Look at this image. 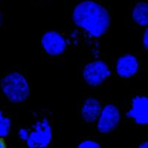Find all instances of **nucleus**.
<instances>
[{
	"mask_svg": "<svg viewBox=\"0 0 148 148\" xmlns=\"http://www.w3.org/2000/svg\"><path fill=\"white\" fill-rule=\"evenodd\" d=\"M72 20L76 27L94 39L103 36L111 24L108 9L93 0H83L78 3L73 10Z\"/></svg>",
	"mask_w": 148,
	"mask_h": 148,
	"instance_id": "obj_1",
	"label": "nucleus"
},
{
	"mask_svg": "<svg viewBox=\"0 0 148 148\" xmlns=\"http://www.w3.org/2000/svg\"><path fill=\"white\" fill-rule=\"evenodd\" d=\"M0 88L8 100L16 104L26 101L30 94L28 80L18 71L6 74L1 80Z\"/></svg>",
	"mask_w": 148,
	"mask_h": 148,
	"instance_id": "obj_2",
	"label": "nucleus"
},
{
	"mask_svg": "<svg viewBox=\"0 0 148 148\" xmlns=\"http://www.w3.org/2000/svg\"><path fill=\"white\" fill-rule=\"evenodd\" d=\"M52 139V126L50 121L43 117L33 125V130H30L25 143L28 148H47L51 144Z\"/></svg>",
	"mask_w": 148,
	"mask_h": 148,
	"instance_id": "obj_3",
	"label": "nucleus"
},
{
	"mask_svg": "<svg viewBox=\"0 0 148 148\" xmlns=\"http://www.w3.org/2000/svg\"><path fill=\"white\" fill-rule=\"evenodd\" d=\"M109 65L101 59H95L86 64L83 68L82 77L87 84L96 88L104 84L111 76Z\"/></svg>",
	"mask_w": 148,
	"mask_h": 148,
	"instance_id": "obj_4",
	"label": "nucleus"
},
{
	"mask_svg": "<svg viewBox=\"0 0 148 148\" xmlns=\"http://www.w3.org/2000/svg\"><path fill=\"white\" fill-rule=\"evenodd\" d=\"M121 119L119 108L116 104L108 103L102 106L101 113L96 120L97 130L101 134L112 133L118 127Z\"/></svg>",
	"mask_w": 148,
	"mask_h": 148,
	"instance_id": "obj_5",
	"label": "nucleus"
},
{
	"mask_svg": "<svg viewBox=\"0 0 148 148\" xmlns=\"http://www.w3.org/2000/svg\"><path fill=\"white\" fill-rule=\"evenodd\" d=\"M68 42L65 37L56 30H47L41 38V46L50 56H59L65 52Z\"/></svg>",
	"mask_w": 148,
	"mask_h": 148,
	"instance_id": "obj_6",
	"label": "nucleus"
},
{
	"mask_svg": "<svg viewBox=\"0 0 148 148\" xmlns=\"http://www.w3.org/2000/svg\"><path fill=\"white\" fill-rule=\"evenodd\" d=\"M126 116L139 126L148 125V96L137 95L132 99Z\"/></svg>",
	"mask_w": 148,
	"mask_h": 148,
	"instance_id": "obj_7",
	"label": "nucleus"
},
{
	"mask_svg": "<svg viewBox=\"0 0 148 148\" xmlns=\"http://www.w3.org/2000/svg\"><path fill=\"white\" fill-rule=\"evenodd\" d=\"M140 63L138 58L131 53L121 55L116 59L115 71L116 74L122 79H130L138 73Z\"/></svg>",
	"mask_w": 148,
	"mask_h": 148,
	"instance_id": "obj_8",
	"label": "nucleus"
},
{
	"mask_svg": "<svg viewBox=\"0 0 148 148\" xmlns=\"http://www.w3.org/2000/svg\"><path fill=\"white\" fill-rule=\"evenodd\" d=\"M102 105L100 101L94 97L86 99L80 109V115L83 121L88 124L96 123L101 113Z\"/></svg>",
	"mask_w": 148,
	"mask_h": 148,
	"instance_id": "obj_9",
	"label": "nucleus"
},
{
	"mask_svg": "<svg viewBox=\"0 0 148 148\" xmlns=\"http://www.w3.org/2000/svg\"><path fill=\"white\" fill-rule=\"evenodd\" d=\"M133 22L140 27L148 26V2H138L134 5L131 12Z\"/></svg>",
	"mask_w": 148,
	"mask_h": 148,
	"instance_id": "obj_10",
	"label": "nucleus"
},
{
	"mask_svg": "<svg viewBox=\"0 0 148 148\" xmlns=\"http://www.w3.org/2000/svg\"><path fill=\"white\" fill-rule=\"evenodd\" d=\"M12 122L9 117L6 116L2 110H0V138H5L10 134Z\"/></svg>",
	"mask_w": 148,
	"mask_h": 148,
	"instance_id": "obj_11",
	"label": "nucleus"
},
{
	"mask_svg": "<svg viewBox=\"0 0 148 148\" xmlns=\"http://www.w3.org/2000/svg\"><path fill=\"white\" fill-rule=\"evenodd\" d=\"M76 148H103L98 141L92 139H85L82 141Z\"/></svg>",
	"mask_w": 148,
	"mask_h": 148,
	"instance_id": "obj_12",
	"label": "nucleus"
},
{
	"mask_svg": "<svg viewBox=\"0 0 148 148\" xmlns=\"http://www.w3.org/2000/svg\"><path fill=\"white\" fill-rule=\"evenodd\" d=\"M29 134H30V130L27 128L22 127L18 130V138L22 141L25 142L28 138Z\"/></svg>",
	"mask_w": 148,
	"mask_h": 148,
	"instance_id": "obj_13",
	"label": "nucleus"
},
{
	"mask_svg": "<svg viewBox=\"0 0 148 148\" xmlns=\"http://www.w3.org/2000/svg\"><path fill=\"white\" fill-rule=\"evenodd\" d=\"M142 45L145 50L148 51V26L145 29L142 35Z\"/></svg>",
	"mask_w": 148,
	"mask_h": 148,
	"instance_id": "obj_14",
	"label": "nucleus"
},
{
	"mask_svg": "<svg viewBox=\"0 0 148 148\" xmlns=\"http://www.w3.org/2000/svg\"><path fill=\"white\" fill-rule=\"evenodd\" d=\"M138 148H148V140L147 141H145L143 142H141L139 145H138Z\"/></svg>",
	"mask_w": 148,
	"mask_h": 148,
	"instance_id": "obj_15",
	"label": "nucleus"
},
{
	"mask_svg": "<svg viewBox=\"0 0 148 148\" xmlns=\"http://www.w3.org/2000/svg\"><path fill=\"white\" fill-rule=\"evenodd\" d=\"M0 148H7L6 144L3 138H0Z\"/></svg>",
	"mask_w": 148,
	"mask_h": 148,
	"instance_id": "obj_16",
	"label": "nucleus"
},
{
	"mask_svg": "<svg viewBox=\"0 0 148 148\" xmlns=\"http://www.w3.org/2000/svg\"><path fill=\"white\" fill-rule=\"evenodd\" d=\"M2 22H3V16H2V14L0 13V27L2 25Z\"/></svg>",
	"mask_w": 148,
	"mask_h": 148,
	"instance_id": "obj_17",
	"label": "nucleus"
},
{
	"mask_svg": "<svg viewBox=\"0 0 148 148\" xmlns=\"http://www.w3.org/2000/svg\"><path fill=\"white\" fill-rule=\"evenodd\" d=\"M40 1H42V0H40Z\"/></svg>",
	"mask_w": 148,
	"mask_h": 148,
	"instance_id": "obj_18",
	"label": "nucleus"
}]
</instances>
